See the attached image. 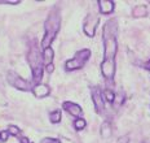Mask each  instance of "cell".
<instances>
[{
  "label": "cell",
  "mask_w": 150,
  "mask_h": 143,
  "mask_svg": "<svg viewBox=\"0 0 150 143\" xmlns=\"http://www.w3.org/2000/svg\"><path fill=\"white\" fill-rule=\"evenodd\" d=\"M21 143H29V141H27V138H22L21 139Z\"/></svg>",
  "instance_id": "obj_24"
},
{
  "label": "cell",
  "mask_w": 150,
  "mask_h": 143,
  "mask_svg": "<svg viewBox=\"0 0 150 143\" xmlns=\"http://www.w3.org/2000/svg\"><path fill=\"white\" fill-rule=\"evenodd\" d=\"M49 119H51V122L53 124H58L61 121V112L60 111H54L49 114Z\"/></svg>",
  "instance_id": "obj_17"
},
{
  "label": "cell",
  "mask_w": 150,
  "mask_h": 143,
  "mask_svg": "<svg viewBox=\"0 0 150 143\" xmlns=\"http://www.w3.org/2000/svg\"><path fill=\"white\" fill-rule=\"evenodd\" d=\"M45 70L48 72V73H53V70H54V65H53V64L47 65V66H45Z\"/></svg>",
  "instance_id": "obj_22"
},
{
  "label": "cell",
  "mask_w": 150,
  "mask_h": 143,
  "mask_svg": "<svg viewBox=\"0 0 150 143\" xmlns=\"http://www.w3.org/2000/svg\"><path fill=\"white\" fill-rule=\"evenodd\" d=\"M117 21H108L104 27V55L105 60H115V55L118 51L117 42Z\"/></svg>",
  "instance_id": "obj_1"
},
{
  "label": "cell",
  "mask_w": 150,
  "mask_h": 143,
  "mask_svg": "<svg viewBox=\"0 0 150 143\" xmlns=\"http://www.w3.org/2000/svg\"><path fill=\"white\" fill-rule=\"evenodd\" d=\"M132 14H133V17H145L148 14V7L144 4L136 5L132 11Z\"/></svg>",
  "instance_id": "obj_14"
},
{
  "label": "cell",
  "mask_w": 150,
  "mask_h": 143,
  "mask_svg": "<svg viewBox=\"0 0 150 143\" xmlns=\"http://www.w3.org/2000/svg\"><path fill=\"white\" fill-rule=\"evenodd\" d=\"M86 126H87V121L82 119V117H79V119H76L74 121V127L76 130H83Z\"/></svg>",
  "instance_id": "obj_16"
},
{
  "label": "cell",
  "mask_w": 150,
  "mask_h": 143,
  "mask_svg": "<svg viewBox=\"0 0 150 143\" xmlns=\"http://www.w3.org/2000/svg\"><path fill=\"white\" fill-rule=\"evenodd\" d=\"M44 29H45V34L42 39V47L45 49L51 47L52 42L54 40L58 30H60V16H58L57 12H52L49 14V17L45 21Z\"/></svg>",
  "instance_id": "obj_2"
},
{
  "label": "cell",
  "mask_w": 150,
  "mask_h": 143,
  "mask_svg": "<svg viewBox=\"0 0 150 143\" xmlns=\"http://www.w3.org/2000/svg\"><path fill=\"white\" fill-rule=\"evenodd\" d=\"M33 92L34 95L36 96V98H45V96L49 95V92H51V90L47 85H42V83H38V85L34 86L33 89Z\"/></svg>",
  "instance_id": "obj_11"
},
{
  "label": "cell",
  "mask_w": 150,
  "mask_h": 143,
  "mask_svg": "<svg viewBox=\"0 0 150 143\" xmlns=\"http://www.w3.org/2000/svg\"><path fill=\"white\" fill-rule=\"evenodd\" d=\"M97 4H98L100 12H101L102 14H110L114 12L115 4H114V1H111V0H98Z\"/></svg>",
  "instance_id": "obj_10"
},
{
  "label": "cell",
  "mask_w": 150,
  "mask_h": 143,
  "mask_svg": "<svg viewBox=\"0 0 150 143\" xmlns=\"http://www.w3.org/2000/svg\"><path fill=\"white\" fill-rule=\"evenodd\" d=\"M29 63L31 65V70H36L43 68V56H40L39 51L35 46H33L29 52Z\"/></svg>",
  "instance_id": "obj_5"
},
{
  "label": "cell",
  "mask_w": 150,
  "mask_h": 143,
  "mask_svg": "<svg viewBox=\"0 0 150 143\" xmlns=\"http://www.w3.org/2000/svg\"><path fill=\"white\" fill-rule=\"evenodd\" d=\"M64 109L66 111L67 113H70L71 116L78 117V119H79V117L83 114V109L78 104L73 103V102H65V103H64Z\"/></svg>",
  "instance_id": "obj_9"
},
{
  "label": "cell",
  "mask_w": 150,
  "mask_h": 143,
  "mask_svg": "<svg viewBox=\"0 0 150 143\" xmlns=\"http://www.w3.org/2000/svg\"><path fill=\"white\" fill-rule=\"evenodd\" d=\"M144 68H145V69H148V70H150V60L146 61V63L144 64Z\"/></svg>",
  "instance_id": "obj_23"
},
{
  "label": "cell",
  "mask_w": 150,
  "mask_h": 143,
  "mask_svg": "<svg viewBox=\"0 0 150 143\" xmlns=\"http://www.w3.org/2000/svg\"><path fill=\"white\" fill-rule=\"evenodd\" d=\"M53 56H54V52H53L52 47H48L43 51V63H45V66L49 65V64H52Z\"/></svg>",
  "instance_id": "obj_13"
},
{
  "label": "cell",
  "mask_w": 150,
  "mask_h": 143,
  "mask_svg": "<svg viewBox=\"0 0 150 143\" xmlns=\"http://www.w3.org/2000/svg\"><path fill=\"white\" fill-rule=\"evenodd\" d=\"M8 135H9L8 130H4V132L0 133V142H5V141H8Z\"/></svg>",
  "instance_id": "obj_19"
},
{
  "label": "cell",
  "mask_w": 150,
  "mask_h": 143,
  "mask_svg": "<svg viewBox=\"0 0 150 143\" xmlns=\"http://www.w3.org/2000/svg\"><path fill=\"white\" fill-rule=\"evenodd\" d=\"M128 142H129V138H128V135L122 137V138H119L117 141V143H128Z\"/></svg>",
  "instance_id": "obj_21"
},
{
  "label": "cell",
  "mask_w": 150,
  "mask_h": 143,
  "mask_svg": "<svg viewBox=\"0 0 150 143\" xmlns=\"http://www.w3.org/2000/svg\"><path fill=\"white\" fill-rule=\"evenodd\" d=\"M112 134V127H111V124L109 121H105L104 124L101 125V137L104 139H108L110 138Z\"/></svg>",
  "instance_id": "obj_12"
},
{
  "label": "cell",
  "mask_w": 150,
  "mask_h": 143,
  "mask_svg": "<svg viewBox=\"0 0 150 143\" xmlns=\"http://www.w3.org/2000/svg\"><path fill=\"white\" fill-rule=\"evenodd\" d=\"M89 57H91L89 49H87V48L80 49V51H78L76 54H75L73 59H70V60H67L66 63H65V68H66V70H69V72L80 69V68H83L84 64L89 60Z\"/></svg>",
  "instance_id": "obj_3"
},
{
  "label": "cell",
  "mask_w": 150,
  "mask_h": 143,
  "mask_svg": "<svg viewBox=\"0 0 150 143\" xmlns=\"http://www.w3.org/2000/svg\"><path fill=\"white\" fill-rule=\"evenodd\" d=\"M97 24H98V16L89 14V16L86 18V21H84V26H83L84 33H86L88 36H91V38L95 36L96 29H97Z\"/></svg>",
  "instance_id": "obj_6"
},
{
  "label": "cell",
  "mask_w": 150,
  "mask_h": 143,
  "mask_svg": "<svg viewBox=\"0 0 150 143\" xmlns=\"http://www.w3.org/2000/svg\"><path fill=\"white\" fill-rule=\"evenodd\" d=\"M101 73L105 79L112 81L115 76V60H105L101 63Z\"/></svg>",
  "instance_id": "obj_7"
},
{
  "label": "cell",
  "mask_w": 150,
  "mask_h": 143,
  "mask_svg": "<svg viewBox=\"0 0 150 143\" xmlns=\"http://www.w3.org/2000/svg\"><path fill=\"white\" fill-rule=\"evenodd\" d=\"M115 96H117V95H115L110 89H106L105 91H104V99H105L106 102H109V103H114Z\"/></svg>",
  "instance_id": "obj_15"
},
{
  "label": "cell",
  "mask_w": 150,
  "mask_h": 143,
  "mask_svg": "<svg viewBox=\"0 0 150 143\" xmlns=\"http://www.w3.org/2000/svg\"><path fill=\"white\" fill-rule=\"evenodd\" d=\"M8 133H9V134H11V135H18V134H20V129H18L17 126L12 125V126H9Z\"/></svg>",
  "instance_id": "obj_18"
},
{
  "label": "cell",
  "mask_w": 150,
  "mask_h": 143,
  "mask_svg": "<svg viewBox=\"0 0 150 143\" xmlns=\"http://www.w3.org/2000/svg\"><path fill=\"white\" fill-rule=\"evenodd\" d=\"M92 100H93V104H95L96 111H97L98 113H101V112L105 109V99H104V95H102L101 90L98 87L92 89Z\"/></svg>",
  "instance_id": "obj_8"
},
{
  "label": "cell",
  "mask_w": 150,
  "mask_h": 143,
  "mask_svg": "<svg viewBox=\"0 0 150 143\" xmlns=\"http://www.w3.org/2000/svg\"><path fill=\"white\" fill-rule=\"evenodd\" d=\"M8 79H9V82L13 85V87L18 89V90H22V91H30V90L34 89L33 86H31L30 82H27V81L22 79L21 77H18L17 74L11 73V72L8 73Z\"/></svg>",
  "instance_id": "obj_4"
},
{
  "label": "cell",
  "mask_w": 150,
  "mask_h": 143,
  "mask_svg": "<svg viewBox=\"0 0 150 143\" xmlns=\"http://www.w3.org/2000/svg\"><path fill=\"white\" fill-rule=\"evenodd\" d=\"M40 143H61V142L58 141V139H54V138H45Z\"/></svg>",
  "instance_id": "obj_20"
}]
</instances>
